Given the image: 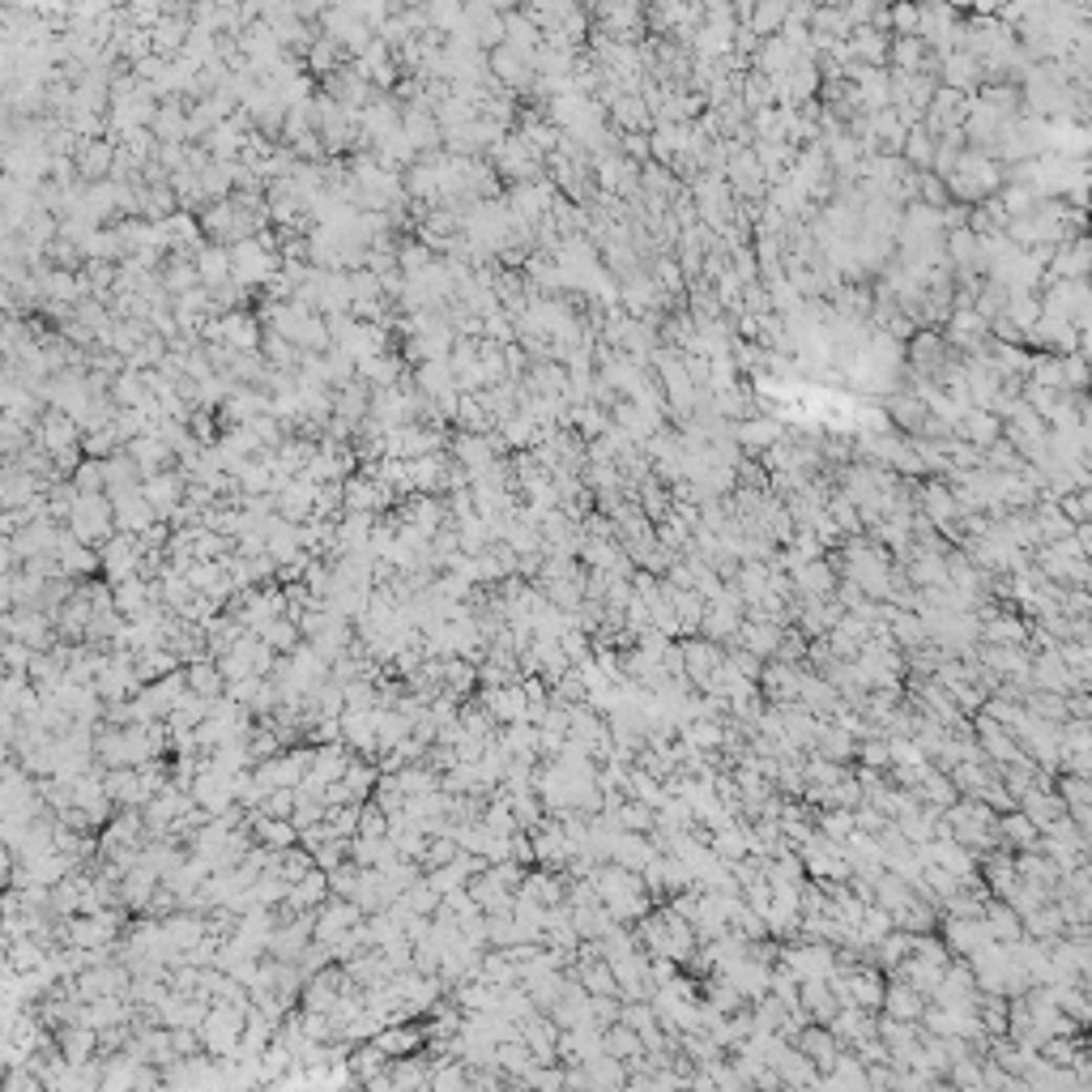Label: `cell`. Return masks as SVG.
Returning <instances> with one entry per match:
<instances>
[{
	"instance_id": "ab89813d",
	"label": "cell",
	"mask_w": 1092,
	"mask_h": 1092,
	"mask_svg": "<svg viewBox=\"0 0 1092 1092\" xmlns=\"http://www.w3.org/2000/svg\"><path fill=\"white\" fill-rule=\"evenodd\" d=\"M930 1092H960V1088H951L947 1079H935V1084H930Z\"/></svg>"
},
{
	"instance_id": "e575fe53",
	"label": "cell",
	"mask_w": 1092,
	"mask_h": 1092,
	"mask_svg": "<svg viewBox=\"0 0 1092 1092\" xmlns=\"http://www.w3.org/2000/svg\"><path fill=\"white\" fill-rule=\"evenodd\" d=\"M307 64H312L316 73H334V69H342V47H338V43L325 35V39H320L316 47H307Z\"/></svg>"
},
{
	"instance_id": "7a4b0ae2",
	"label": "cell",
	"mask_w": 1092,
	"mask_h": 1092,
	"mask_svg": "<svg viewBox=\"0 0 1092 1092\" xmlns=\"http://www.w3.org/2000/svg\"><path fill=\"white\" fill-rule=\"evenodd\" d=\"M111 499L107 495H78L73 499V512H69V538L82 542V547H94V542H107L111 538Z\"/></svg>"
},
{
	"instance_id": "f546056e",
	"label": "cell",
	"mask_w": 1092,
	"mask_h": 1092,
	"mask_svg": "<svg viewBox=\"0 0 1092 1092\" xmlns=\"http://www.w3.org/2000/svg\"><path fill=\"white\" fill-rule=\"evenodd\" d=\"M815 832L832 845H845L854 837V811H815Z\"/></svg>"
},
{
	"instance_id": "44dd1931",
	"label": "cell",
	"mask_w": 1092,
	"mask_h": 1092,
	"mask_svg": "<svg viewBox=\"0 0 1092 1092\" xmlns=\"http://www.w3.org/2000/svg\"><path fill=\"white\" fill-rule=\"evenodd\" d=\"M1015 879H1024V883H1033V887H1042V892H1050L1054 896V887H1058V866L1046 858V854H1037V850H1029V854H1015Z\"/></svg>"
},
{
	"instance_id": "4dcf8cb0",
	"label": "cell",
	"mask_w": 1092,
	"mask_h": 1092,
	"mask_svg": "<svg viewBox=\"0 0 1092 1092\" xmlns=\"http://www.w3.org/2000/svg\"><path fill=\"white\" fill-rule=\"evenodd\" d=\"M111 163H115V142H86V150H82V158H78V171L90 179V184H99V175H107L111 171Z\"/></svg>"
},
{
	"instance_id": "52a82bcc",
	"label": "cell",
	"mask_w": 1092,
	"mask_h": 1092,
	"mask_svg": "<svg viewBox=\"0 0 1092 1092\" xmlns=\"http://www.w3.org/2000/svg\"><path fill=\"white\" fill-rule=\"evenodd\" d=\"M184 470H163V474H150L146 483H142V499L154 508V517L158 521H167L171 512L184 504Z\"/></svg>"
},
{
	"instance_id": "277c9868",
	"label": "cell",
	"mask_w": 1092,
	"mask_h": 1092,
	"mask_svg": "<svg viewBox=\"0 0 1092 1092\" xmlns=\"http://www.w3.org/2000/svg\"><path fill=\"white\" fill-rule=\"evenodd\" d=\"M478 704L487 709V718L495 726H521L526 722V691H521V679L517 683H504V687H483Z\"/></svg>"
},
{
	"instance_id": "f35d334b",
	"label": "cell",
	"mask_w": 1092,
	"mask_h": 1092,
	"mask_svg": "<svg viewBox=\"0 0 1092 1092\" xmlns=\"http://www.w3.org/2000/svg\"><path fill=\"white\" fill-rule=\"evenodd\" d=\"M751 1088H755V1092H786V1084H781V1075H777L773 1067H759V1071L751 1075Z\"/></svg>"
},
{
	"instance_id": "ac0fdd59",
	"label": "cell",
	"mask_w": 1092,
	"mask_h": 1092,
	"mask_svg": "<svg viewBox=\"0 0 1092 1092\" xmlns=\"http://www.w3.org/2000/svg\"><path fill=\"white\" fill-rule=\"evenodd\" d=\"M1037 841H1042V832L1024 819L1020 811H1007V815H999V845L1003 850H1011V854H1029V850H1037Z\"/></svg>"
},
{
	"instance_id": "9a60e30c",
	"label": "cell",
	"mask_w": 1092,
	"mask_h": 1092,
	"mask_svg": "<svg viewBox=\"0 0 1092 1092\" xmlns=\"http://www.w3.org/2000/svg\"><path fill=\"white\" fill-rule=\"evenodd\" d=\"M819 759H828V764H841V768H854V755H858V738H850L841 726H832V722H823L819 726V738H815V747H811Z\"/></svg>"
},
{
	"instance_id": "d4e9b609",
	"label": "cell",
	"mask_w": 1092,
	"mask_h": 1092,
	"mask_svg": "<svg viewBox=\"0 0 1092 1092\" xmlns=\"http://www.w3.org/2000/svg\"><path fill=\"white\" fill-rule=\"evenodd\" d=\"M150 393H146V376L142 371H133V367H120L115 376H111V402L120 406V410H133V406H142Z\"/></svg>"
},
{
	"instance_id": "8d00e7d4",
	"label": "cell",
	"mask_w": 1092,
	"mask_h": 1092,
	"mask_svg": "<svg viewBox=\"0 0 1092 1092\" xmlns=\"http://www.w3.org/2000/svg\"><path fill=\"white\" fill-rule=\"evenodd\" d=\"M619 999L615 994H590V1024L594 1029H611V1024H619Z\"/></svg>"
},
{
	"instance_id": "d6986e66",
	"label": "cell",
	"mask_w": 1092,
	"mask_h": 1092,
	"mask_svg": "<svg viewBox=\"0 0 1092 1092\" xmlns=\"http://www.w3.org/2000/svg\"><path fill=\"white\" fill-rule=\"evenodd\" d=\"M798 1011L807 1015V1024H828L832 1015L841 1011V1003L832 999L828 982H802L798 986Z\"/></svg>"
},
{
	"instance_id": "ba28073f",
	"label": "cell",
	"mask_w": 1092,
	"mask_h": 1092,
	"mask_svg": "<svg viewBox=\"0 0 1092 1092\" xmlns=\"http://www.w3.org/2000/svg\"><path fill=\"white\" fill-rule=\"evenodd\" d=\"M837 581H841V576H837V568H832L828 559H815V563H802V568L790 572L794 598H815V602H823V598H832Z\"/></svg>"
},
{
	"instance_id": "83f0119b",
	"label": "cell",
	"mask_w": 1092,
	"mask_h": 1092,
	"mask_svg": "<svg viewBox=\"0 0 1092 1092\" xmlns=\"http://www.w3.org/2000/svg\"><path fill=\"white\" fill-rule=\"evenodd\" d=\"M534 1067V1054L526 1050V1042H504L495 1046V1071L504 1079H526V1071Z\"/></svg>"
},
{
	"instance_id": "5b68a950",
	"label": "cell",
	"mask_w": 1092,
	"mask_h": 1092,
	"mask_svg": "<svg viewBox=\"0 0 1092 1092\" xmlns=\"http://www.w3.org/2000/svg\"><path fill=\"white\" fill-rule=\"evenodd\" d=\"M794 1050L802 1054V1058H811L815 1063V1071H819V1079L823 1075H832V1067H837V1058L845 1054L841 1046H837V1037H832L823 1024H802V1033L794 1037Z\"/></svg>"
},
{
	"instance_id": "7402d4cb",
	"label": "cell",
	"mask_w": 1092,
	"mask_h": 1092,
	"mask_svg": "<svg viewBox=\"0 0 1092 1092\" xmlns=\"http://www.w3.org/2000/svg\"><path fill=\"white\" fill-rule=\"evenodd\" d=\"M700 990H704V994H700V1003H704V1007H713L718 1015H734V1011H743V1007H747V1003H743V994L734 990V982H730V978H718V973H713V978H704V982H700Z\"/></svg>"
},
{
	"instance_id": "cb8c5ba5",
	"label": "cell",
	"mask_w": 1092,
	"mask_h": 1092,
	"mask_svg": "<svg viewBox=\"0 0 1092 1092\" xmlns=\"http://www.w3.org/2000/svg\"><path fill=\"white\" fill-rule=\"evenodd\" d=\"M730 435H734L743 448H751V453H768V448L781 440V427H777L773 419H747V423L730 427Z\"/></svg>"
},
{
	"instance_id": "2e32d148",
	"label": "cell",
	"mask_w": 1092,
	"mask_h": 1092,
	"mask_svg": "<svg viewBox=\"0 0 1092 1092\" xmlns=\"http://www.w3.org/2000/svg\"><path fill=\"white\" fill-rule=\"evenodd\" d=\"M956 440H965L973 448H990L994 440H1003V419L990 410H965V419L956 423Z\"/></svg>"
},
{
	"instance_id": "d590c367",
	"label": "cell",
	"mask_w": 1092,
	"mask_h": 1092,
	"mask_svg": "<svg viewBox=\"0 0 1092 1092\" xmlns=\"http://www.w3.org/2000/svg\"><path fill=\"white\" fill-rule=\"evenodd\" d=\"M619 1024H623V1029H631V1033H645V1029H654V1024H658V1011H654V1003H623L619 1007Z\"/></svg>"
},
{
	"instance_id": "8fae6325",
	"label": "cell",
	"mask_w": 1092,
	"mask_h": 1092,
	"mask_svg": "<svg viewBox=\"0 0 1092 1092\" xmlns=\"http://www.w3.org/2000/svg\"><path fill=\"white\" fill-rule=\"evenodd\" d=\"M521 1042H526V1050L534 1054V1063H559V1054H555V1042H559V1029L551 1024V1015H542V1011H534L530 1020H521Z\"/></svg>"
},
{
	"instance_id": "3957f363",
	"label": "cell",
	"mask_w": 1092,
	"mask_h": 1092,
	"mask_svg": "<svg viewBox=\"0 0 1092 1092\" xmlns=\"http://www.w3.org/2000/svg\"><path fill=\"white\" fill-rule=\"evenodd\" d=\"M35 431H39V448L51 457V466H73V462H78V440H82V431H78V423L64 414V410H43Z\"/></svg>"
},
{
	"instance_id": "836d02e7",
	"label": "cell",
	"mask_w": 1092,
	"mask_h": 1092,
	"mask_svg": "<svg viewBox=\"0 0 1092 1092\" xmlns=\"http://www.w3.org/2000/svg\"><path fill=\"white\" fill-rule=\"evenodd\" d=\"M858 768H871V773H887L892 768V755H887V743L883 738H862L858 743V755H854Z\"/></svg>"
},
{
	"instance_id": "d6a6232c",
	"label": "cell",
	"mask_w": 1092,
	"mask_h": 1092,
	"mask_svg": "<svg viewBox=\"0 0 1092 1092\" xmlns=\"http://www.w3.org/2000/svg\"><path fill=\"white\" fill-rule=\"evenodd\" d=\"M943 1079H947L951 1088H960V1092L982 1088V1058H960V1063H951Z\"/></svg>"
},
{
	"instance_id": "6da1fadb",
	"label": "cell",
	"mask_w": 1092,
	"mask_h": 1092,
	"mask_svg": "<svg viewBox=\"0 0 1092 1092\" xmlns=\"http://www.w3.org/2000/svg\"><path fill=\"white\" fill-rule=\"evenodd\" d=\"M231 252V282L235 286H256V282H270L274 274H278V252H270V239L261 235V239H239V243H231L227 248Z\"/></svg>"
},
{
	"instance_id": "5bb4252c",
	"label": "cell",
	"mask_w": 1092,
	"mask_h": 1092,
	"mask_svg": "<svg viewBox=\"0 0 1092 1092\" xmlns=\"http://www.w3.org/2000/svg\"><path fill=\"white\" fill-rule=\"evenodd\" d=\"M192 265H197V278L206 291H218L231 282V252L222 243H201L192 252Z\"/></svg>"
},
{
	"instance_id": "30bf717a",
	"label": "cell",
	"mask_w": 1092,
	"mask_h": 1092,
	"mask_svg": "<svg viewBox=\"0 0 1092 1092\" xmlns=\"http://www.w3.org/2000/svg\"><path fill=\"white\" fill-rule=\"evenodd\" d=\"M939 939H943V947H947V956H973L982 943H986V930H982V922H973V918H939V930H935Z\"/></svg>"
},
{
	"instance_id": "4fadbf2b",
	"label": "cell",
	"mask_w": 1092,
	"mask_h": 1092,
	"mask_svg": "<svg viewBox=\"0 0 1092 1092\" xmlns=\"http://www.w3.org/2000/svg\"><path fill=\"white\" fill-rule=\"evenodd\" d=\"M922 1011H926V999H922L918 990H909L905 982H887V990H883V1007H879V1015H883V1020L918 1024V1020H922Z\"/></svg>"
},
{
	"instance_id": "4316f807",
	"label": "cell",
	"mask_w": 1092,
	"mask_h": 1092,
	"mask_svg": "<svg viewBox=\"0 0 1092 1092\" xmlns=\"http://www.w3.org/2000/svg\"><path fill=\"white\" fill-rule=\"evenodd\" d=\"M585 1075H590V1092H615L627 1084V1067L619 1058H590L585 1063Z\"/></svg>"
},
{
	"instance_id": "1f68e13d",
	"label": "cell",
	"mask_w": 1092,
	"mask_h": 1092,
	"mask_svg": "<svg viewBox=\"0 0 1092 1092\" xmlns=\"http://www.w3.org/2000/svg\"><path fill=\"white\" fill-rule=\"evenodd\" d=\"M530 1092H563V1067L559 1063H534L530 1071H526V1079H521Z\"/></svg>"
},
{
	"instance_id": "603a6c76",
	"label": "cell",
	"mask_w": 1092,
	"mask_h": 1092,
	"mask_svg": "<svg viewBox=\"0 0 1092 1092\" xmlns=\"http://www.w3.org/2000/svg\"><path fill=\"white\" fill-rule=\"evenodd\" d=\"M167 295H188V291H197L201 286V278H197V265H192V256H167V265H163V282H158Z\"/></svg>"
},
{
	"instance_id": "60d3db41",
	"label": "cell",
	"mask_w": 1092,
	"mask_h": 1092,
	"mask_svg": "<svg viewBox=\"0 0 1092 1092\" xmlns=\"http://www.w3.org/2000/svg\"><path fill=\"white\" fill-rule=\"evenodd\" d=\"M747 1092H755V1088H747Z\"/></svg>"
},
{
	"instance_id": "9c48e42d",
	"label": "cell",
	"mask_w": 1092,
	"mask_h": 1092,
	"mask_svg": "<svg viewBox=\"0 0 1092 1092\" xmlns=\"http://www.w3.org/2000/svg\"><path fill=\"white\" fill-rule=\"evenodd\" d=\"M679 649H683V670H687L691 687H700L704 679H709V675L722 666V658H726V649H722V645H713V640H704V636L679 640Z\"/></svg>"
},
{
	"instance_id": "f1b7e54d",
	"label": "cell",
	"mask_w": 1092,
	"mask_h": 1092,
	"mask_svg": "<svg viewBox=\"0 0 1092 1092\" xmlns=\"http://www.w3.org/2000/svg\"><path fill=\"white\" fill-rule=\"evenodd\" d=\"M602 1054H606V1058H619V1063H631V1058L645 1054V1046H640V1037H636L631 1029H623V1024H611V1029H602Z\"/></svg>"
},
{
	"instance_id": "e0dca14e",
	"label": "cell",
	"mask_w": 1092,
	"mask_h": 1092,
	"mask_svg": "<svg viewBox=\"0 0 1092 1092\" xmlns=\"http://www.w3.org/2000/svg\"><path fill=\"white\" fill-rule=\"evenodd\" d=\"M982 930H986V939L990 943H1003V947H1011V943H1020L1024 939V926H1020V918L1003 905V901H986V909H982Z\"/></svg>"
},
{
	"instance_id": "7c38bea8",
	"label": "cell",
	"mask_w": 1092,
	"mask_h": 1092,
	"mask_svg": "<svg viewBox=\"0 0 1092 1092\" xmlns=\"http://www.w3.org/2000/svg\"><path fill=\"white\" fill-rule=\"evenodd\" d=\"M654 858H658V845H654L649 837H636V832H619V837L611 841V862L623 866V871H631V875H640Z\"/></svg>"
},
{
	"instance_id": "484cf974",
	"label": "cell",
	"mask_w": 1092,
	"mask_h": 1092,
	"mask_svg": "<svg viewBox=\"0 0 1092 1092\" xmlns=\"http://www.w3.org/2000/svg\"><path fill=\"white\" fill-rule=\"evenodd\" d=\"M184 683H188V691L192 695H201V700H218L222 695V675H218V666L206 658V662H192L188 670H184Z\"/></svg>"
},
{
	"instance_id": "8992f818",
	"label": "cell",
	"mask_w": 1092,
	"mask_h": 1092,
	"mask_svg": "<svg viewBox=\"0 0 1092 1092\" xmlns=\"http://www.w3.org/2000/svg\"><path fill=\"white\" fill-rule=\"evenodd\" d=\"M487 69H491L495 82L508 86V90H530V86H534V64H530V56L512 51L508 43H499L495 51H487Z\"/></svg>"
},
{
	"instance_id": "ffe728a7",
	"label": "cell",
	"mask_w": 1092,
	"mask_h": 1092,
	"mask_svg": "<svg viewBox=\"0 0 1092 1092\" xmlns=\"http://www.w3.org/2000/svg\"><path fill=\"white\" fill-rule=\"evenodd\" d=\"M371 1046H376L384 1058H410V1054L423 1046V1033L410 1029V1024H384V1029L371 1037Z\"/></svg>"
},
{
	"instance_id": "74e56055",
	"label": "cell",
	"mask_w": 1092,
	"mask_h": 1092,
	"mask_svg": "<svg viewBox=\"0 0 1092 1092\" xmlns=\"http://www.w3.org/2000/svg\"><path fill=\"white\" fill-rule=\"evenodd\" d=\"M930 1075L914 1071V1067H892V1088L887 1092H930Z\"/></svg>"
}]
</instances>
